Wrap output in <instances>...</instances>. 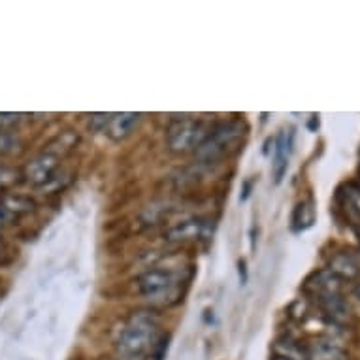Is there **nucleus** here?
Returning a JSON list of instances; mask_svg holds the SVG:
<instances>
[{
  "label": "nucleus",
  "instance_id": "nucleus-17",
  "mask_svg": "<svg viewBox=\"0 0 360 360\" xmlns=\"http://www.w3.org/2000/svg\"><path fill=\"white\" fill-rule=\"evenodd\" d=\"M12 259H13L12 249L8 248V243L4 242V238H2V234H0V266L12 262Z\"/></svg>",
  "mask_w": 360,
  "mask_h": 360
},
{
  "label": "nucleus",
  "instance_id": "nucleus-4",
  "mask_svg": "<svg viewBox=\"0 0 360 360\" xmlns=\"http://www.w3.org/2000/svg\"><path fill=\"white\" fill-rule=\"evenodd\" d=\"M213 124L193 115H176L166 124L165 142L168 151L176 155L195 153L210 134Z\"/></svg>",
  "mask_w": 360,
  "mask_h": 360
},
{
  "label": "nucleus",
  "instance_id": "nucleus-11",
  "mask_svg": "<svg viewBox=\"0 0 360 360\" xmlns=\"http://www.w3.org/2000/svg\"><path fill=\"white\" fill-rule=\"evenodd\" d=\"M72 179H74V174H72L70 170H65V168H59V170L55 172L53 176H51V179H49L48 184L41 185L40 193L41 195H60L63 191L68 189L72 184Z\"/></svg>",
  "mask_w": 360,
  "mask_h": 360
},
{
  "label": "nucleus",
  "instance_id": "nucleus-5",
  "mask_svg": "<svg viewBox=\"0 0 360 360\" xmlns=\"http://www.w3.org/2000/svg\"><path fill=\"white\" fill-rule=\"evenodd\" d=\"M215 231V219L207 215H189V217L168 221L162 229V240L174 245H187V243L207 242Z\"/></svg>",
  "mask_w": 360,
  "mask_h": 360
},
{
  "label": "nucleus",
  "instance_id": "nucleus-2",
  "mask_svg": "<svg viewBox=\"0 0 360 360\" xmlns=\"http://www.w3.org/2000/svg\"><path fill=\"white\" fill-rule=\"evenodd\" d=\"M248 130L243 119H229L215 123L206 140L193 153L195 165L200 170H212L215 166L223 165L224 160H229L232 155H236L242 149Z\"/></svg>",
  "mask_w": 360,
  "mask_h": 360
},
{
  "label": "nucleus",
  "instance_id": "nucleus-1",
  "mask_svg": "<svg viewBox=\"0 0 360 360\" xmlns=\"http://www.w3.org/2000/svg\"><path fill=\"white\" fill-rule=\"evenodd\" d=\"M193 272L187 268L155 264L143 268L136 278L132 279V290L138 298H142L151 309H170L184 302L187 295Z\"/></svg>",
  "mask_w": 360,
  "mask_h": 360
},
{
  "label": "nucleus",
  "instance_id": "nucleus-13",
  "mask_svg": "<svg viewBox=\"0 0 360 360\" xmlns=\"http://www.w3.org/2000/svg\"><path fill=\"white\" fill-rule=\"evenodd\" d=\"M19 181H21L19 168H13V166L0 162V193H4V191L10 189L12 185L19 184Z\"/></svg>",
  "mask_w": 360,
  "mask_h": 360
},
{
  "label": "nucleus",
  "instance_id": "nucleus-10",
  "mask_svg": "<svg viewBox=\"0 0 360 360\" xmlns=\"http://www.w3.org/2000/svg\"><path fill=\"white\" fill-rule=\"evenodd\" d=\"M77 143H79V134H77V130L66 129L63 130V132H59L55 138H51L48 142V146H44V148L51 149L53 153L59 155L60 159H65L66 155L72 153V151L77 148Z\"/></svg>",
  "mask_w": 360,
  "mask_h": 360
},
{
  "label": "nucleus",
  "instance_id": "nucleus-19",
  "mask_svg": "<svg viewBox=\"0 0 360 360\" xmlns=\"http://www.w3.org/2000/svg\"><path fill=\"white\" fill-rule=\"evenodd\" d=\"M272 360H292V359H287V356H281V354H274Z\"/></svg>",
  "mask_w": 360,
  "mask_h": 360
},
{
  "label": "nucleus",
  "instance_id": "nucleus-15",
  "mask_svg": "<svg viewBox=\"0 0 360 360\" xmlns=\"http://www.w3.org/2000/svg\"><path fill=\"white\" fill-rule=\"evenodd\" d=\"M25 119H27L25 113H0V130L15 132V129L23 123Z\"/></svg>",
  "mask_w": 360,
  "mask_h": 360
},
{
  "label": "nucleus",
  "instance_id": "nucleus-12",
  "mask_svg": "<svg viewBox=\"0 0 360 360\" xmlns=\"http://www.w3.org/2000/svg\"><path fill=\"white\" fill-rule=\"evenodd\" d=\"M313 223V204L309 202H300L292 213V226L295 231H304Z\"/></svg>",
  "mask_w": 360,
  "mask_h": 360
},
{
  "label": "nucleus",
  "instance_id": "nucleus-14",
  "mask_svg": "<svg viewBox=\"0 0 360 360\" xmlns=\"http://www.w3.org/2000/svg\"><path fill=\"white\" fill-rule=\"evenodd\" d=\"M21 148V140L15 132H4L0 130V157H8V155L18 153Z\"/></svg>",
  "mask_w": 360,
  "mask_h": 360
},
{
  "label": "nucleus",
  "instance_id": "nucleus-8",
  "mask_svg": "<svg viewBox=\"0 0 360 360\" xmlns=\"http://www.w3.org/2000/svg\"><path fill=\"white\" fill-rule=\"evenodd\" d=\"M292 138H295L292 132L287 134V130H283L278 136V140H276V151H274L272 165L274 181H276V184H281L285 172H287V166H289V155L290 151H292Z\"/></svg>",
  "mask_w": 360,
  "mask_h": 360
},
{
  "label": "nucleus",
  "instance_id": "nucleus-9",
  "mask_svg": "<svg viewBox=\"0 0 360 360\" xmlns=\"http://www.w3.org/2000/svg\"><path fill=\"white\" fill-rule=\"evenodd\" d=\"M306 360H347V354L338 343L319 340L304 351Z\"/></svg>",
  "mask_w": 360,
  "mask_h": 360
},
{
  "label": "nucleus",
  "instance_id": "nucleus-18",
  "mask_svg": "<svg viewBox=\"0 0 360 360\" xmlns=\"http://www.w3.org/2000/svg\"><path fill=\"white\" fill-rule=\"evenodd\" d=\"M238 272H240L242 283H245V281H248V266H245V260H240V262H238Z\"/></svg>",
  "mask_w": 360,
  "mask_h": 360
},
{
  "label": "nucleus",
  "instance_id": "nucleus-7",
  "mask_svg": "<svg viewBox=\"0 0 360 360\" xmlns=\"http://www.w3.org/2000/svg\"><path fill=\"white\" fill-rule=\"evenodd\" d=\"M140 123H142V113H110L104 134L113 142H123L132 132H136Z\"/></svg>",
  "mask_w": 360,
  "mask_h": 360
},
{
  "label": "nucleus",
  "instance_id": "nucleus-16",
  "mask_svg": "<svg viewBox=\"0 0 360 360\" xmlns=\"http://www.w3.org/2000/svg\"><path fill=\"white\" fill-rule=\"evenodd\" d=\"M108 119H110V113H93V115H89V130H93V132H104L106 130Z\"/></svg>",
  "mask_w": 360,
  "mask_h": 360
},
{
  "label": "nucleus",
  "instance_id": "nucleus-6",
  "mask_svg": "<svg viewBox=\"0 0 360 360\" xmlns=\"http://www.w3.org/2000/svg\"><path fill=\"white\" fill-rule=\"evenodd\" d=\"M60 157L53 153L51 149L44 148L40 149L34 157H30L23 165V168H19L21 172V181L30 187L40 189L41 185H46L51 179L55 172L60 168Z\"/></svg>",
  "mask_w": 360,
  "mask_h": 360
},
{
  "label": "nucleus",
  "instance_id": "nucleus-3",
  "mask_svg": "<svg viewBox=\"0 0 360 360\" xmlns=\"http://www.w3.org/2000/svg\"><path fill=\"white\" fill-rule=\"evenodd\" d=\"M159 319L155 309H138L130 315L117 338L119 353L127 359H143L155 354L160 334Z\"/></svg>",
  "mask_w": 360,
  "mask_h": 360
}]
</instances>
